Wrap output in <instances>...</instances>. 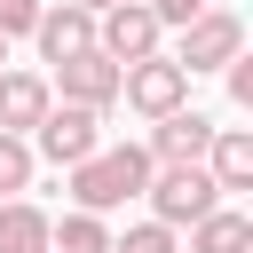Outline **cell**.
I'll return each instance as SVG.
<instances>
[{
  "instance_id": "obj_8",
  "label": "cell",
  "mask_w": 253,
  "mask_h": 253,
  "mask_svg": "<svg viewBox=\"0 0 253 253\" xmlns=\"http://www.w3.org/2000/svg\"><path fill=\"white\" fill-rule=\"evenodd\" d=\"M47 87H63V103H95V111H111V103H119V63H111L103 47H79V55L55 63Z\"/></svg>"
},
{
  "instance_id": "obj_20",
  "label": "cell",
  "mask_w": 253,
  "mask_h": 253,
  "mask_svg": "<svg viewBox=\"0 0 253 253\" xmlns=\"http://www.w3.org/2000/svg\"><path fill=\"white\" fill-rule=\"evenodd\" d=\"M79 8H111V0H79Z\"/></svg>"
},
{
  "instance_id": "obj_10",
  "label": "cell",
  "mask_w": 253,
  "mask_h": 253,
  "mask_svg": "<svg viewBox=\"0 0 253 253\" xmlns=\"http://www.w3.org/2000/svg\"><path fill=\"white\" fill-rule=\"evenodd\" d=\"M206 174L221 182V198L253 190V134H245V126H213V142H206Z\"/></svg>"
},
{
  "instance_id": "obj_3",
  "label": "cell",
  "mask_w": 253,
  "mask_h": 253,
  "mask_svg": "<svg viewBox=\"0 0 253 253\" xmlns=\"http://www.w3.org/2000/svg\"><path fill=\"white\" fill-rule=\"evenodd\" d=\"M174 32H182L174 63H182L190 79H198V71H221V63H229V55L245 47V16H237V8H213V0H206V8L190 16V24H174Z\"/></svg>"
},
{
  "instance_id": "obj_9",
  "label": "cell",
  "mask_w": 253,
  "mask_h": 253,
  "mask_svg": "<svg viewBox=\"0 0 253 253\" xmlns=\"http://www.w3.org/2000/svg\"><path fill=\"white\" fill-rule=\"evenodd\" d=\"M32 40H40V55H47V63H63V55L95 47V8H79V0H40Z\"/></svg>"
},
{
  "instance_id": "obj_13",
  "label": "cell",
  "mask_w": 253,
  "mask_h": 253,
  "mask_svg": "<svg viewBox=\"0 0 253 253\" xmlns=\"http://www.w3.org/2000/svg\"><path fill=\"white\" fill-rule=\"evenodd\" d=\"M0 253H47V213L32 198H0Z\"/></svg>"
},
{
  "instance_id": "obj_6",
  "label": "cell",
  "mask_w": 253,
  "mask_h": 253,
  "mask_svg": "<svg viewBox=\"0 0 253 253\" xmlns=\"http://www.w3.org/2000/svg\"><path fill=\"white\" fill-rule=\"evenodd\" d=\"M166 40V24L150 16V0H111V8H95V47L111 55V63H134V55H150Z\"/></svg>"
},
{
  "instance_id": "obj_15",
  "label": "cell",
  "mask_w": 253,
  "mask_h": 253,
  "mask_svg": "<svg viewBox=\"0 0 253 253\" xmlns=\"http://www.w3.org/2000/svg\"><path fill=\"white\" fill-rule=\"evenodd\" d=\"M32 166H40L32 158V134H8L0 126V198H24L32 190Z\"/></svg>"
},
{
  "instance_id": "obj_4",
  "label": "cell",
  "mask_w": 253,
  "mask_h": 253,
  "mask_svg": "<svg viewBox=\"0 0 253 253\" xmlns=\"http://www.w3.org/2000/svg\"><path fill=\"white\" fill-rule=\"evenodd\" d=\"M119 103H126V111H142V119H158V111L190 103V71H182L166 47H150V55L119 63Z\"/></svg>"
},
{
  "instance_id": "obj_18",
  "label": "cell",
  "mask_w": 253,
  "mask_h": 253,
  "mask_svg": "<svg viewBox=\"0 0 253 253\" xmlns=\"http://www.w3.org/2000/svg\"><path fill=\"white\" fill-rule=\"evenodd\" d=\"M198 8H206V0H150V16H158V24H190Z\"/></svg>"
},
{
  "instance_id": "obj_19",
  "label": "cell",
  "mask_w": 253,
  "mask_h": 253,
  "mask_svg": "<svg viewBox=\"0 0 253 253\" xmlns=\"http://www.w3.org/2000/svg\"><path fill=\"white\" fill-rule=\"evenodd\" d=\"M0 71H8V40H0Z\"/></svg>"
},
{
  "instance_id": "obj_12",
  "label": "cell",
  "mask_w": 253,
  "mask_h": 253,
  "mask_svg": "<svg viewBox=\"0 0 253 253\" xmlns=\"http://www.w3.org/2000/svg\"><path fill=\"white\" fill-rule=\"evenodd\" d=\"M190 253H253V221L221 198V206H206V213L190 221Z\"/></svg>"
},
{
  "instance_id": "obj_7",
  "label": "cell",
  "mask_w": 253,
  "mask_h": 253,
  "mask_svg": "<svg viewBox=\"0 0 253 253\" xmlns=\"http://www.w3.org/2000/svg\"><path fill=\"white\" fill-rule=\"evenodd\" d=\"M206 142H213V119L206 111H190V103H174V111H158L150 119V166H182V158H206Z\"/></svg>"
},
{
  "instance_id": "obj_16",
  "label": "cell",
  "mask_w": 253,
  "mask_h": 253,
  "mask_svg": "<svg viewBox=\"0 0 253 253\" xmlns=\"http://www.w3.org/2000/svg\"><path fill=\"white\" fill-rule=\"evenodd\" d=\"M111 253H182V229L150 213V221H134L126 237H111Z\"/></svg>"
},
{
  "instance_id": "obj_11",
  "label": "cell",
  "mask_w": 253,
  "mask_h": 253,
  "mask_svg": "<svg viewBox=\"0 0 253 253\" xmlns=\"http://www.w3.org/2000/svg\"><path fill=\"white\" fill-rule=\"evenodd\" d=\"M47 103H55V87H47L40 71H0V126H8V134H32Z\"/></svg>"
},
{
  "instance_id": "obj_5",
  "label": "cell",
  "mask_w": 253,
  "mask_h": 253,
  "mask_svg": "<svg viewBox=\"0 0 253 253\" xmlns=\"http://www.w3.org/2000/svg\"><path fill=\"white\" fill-rule=\"evenodd\" d=\"M95 142H103V111H95V103H47L40 126H32V158H47V166L87 158Z\"/></svg>"
},
{
  "instance_id": "obj_17",
  "label": "cell",
  "mask_w": 253,
  "mask_h": 253,
  "mask_svg": "<svg viewBox=\"0 0 253 253\" xmlns=\"http://www.w3.org/2000/svg\"><path fill=\"white\" fill-rule=\"evenodd\" d=\"M40 24V0H0V40H24Z\"/></svg>"
},
{
  "instance_id": "obj_1",
  "label": "cell",
  "mask_w": 253,
  "mask_h": 253,
  "mask_svg": "<svg viewBox=\"0 0 253 253\" xmlns=\"http://www.w3.org/2000/svg\"><path fill=\"white\" fill-rule=\"evenodd\" d=\"M71 174V206H87V213H111V206H126V198H142V182H150V150L142 142H119V150H87V158H71L63 166Z\"/></svg>"
},
{
  "instance_id": "obj_2",
  "label": "cell",
  "mask_w": 253,
  "mask_h": 253,
  "mask_svg": "<svg viewBox=\"0 0 253 253\" xmlns=\"http://www.w3.org/2000/svg\"><path fill=\"white\" fill-rule=\"evenodd\" d=\"M142 198H150V213H158V221L190 229V221H198L206 206H221V182L206 174V158H182V166H150Z\"/></svg>"
},
{
  "instance_id": "obj_14",
  "label": "cell",
  "mask_w": 253,
  "mask_h": 253,
  "mask_svg": "<svg viewBox=\"0 0 253 253\" xmlns=\"http://www.w3.org/2000/svg\"><path fill=\"white\" fill-rule=\"evenodd\" d=\"M47 253H111V229H103V213L71 206L63 221H47Z\"/></svg>"
}]
</instances>
